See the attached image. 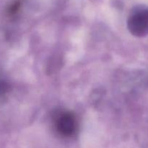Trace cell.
<instances>
[{"label": "cell", "instance_id": "1", "mask_svg": "<svg viewBox=\"0 0 148 148\" xmlns=\"http://www.w3.org/2000/svg\"><path fill=\"white\" fill-rule=\"evenodd\" d=\"M127 26L130 33L136 37L148 35V6L140 5L132 10L129 16Z\"/></svg>", "mask_w": 148, "mask_h": 148}, {"label": "cell", "instance_id": "2", "mask_svg": "<svg viewBox=\"0 0 148 148\" xmlns=\"http://www.w3.org/2000/svg\"><path fill=\"white\" fill-rule=\"evenodd\" d=\"M53 122L56 132L62 137H72L77 132V120L75 114L71 111L57 112L53 118Z\"/></svg>", "mask_w": 148, "mask_h": 148}, {"label": "cell", "instance_id": "3", "mask_svg": "<svg viewBox=\"0 0 148 148\" xmlns=\"http://www.w3.org/2000/svg\"><path fill=\"white\" fill-rule=\"evenodd\" d=\"M20 6H21V1L20 0H16V1H14L10 5V7H9V14L10 15H14V14H15L20 9Z\"/></svg>", "mask_w": 148, "mask_h": 148}]
</instances>
